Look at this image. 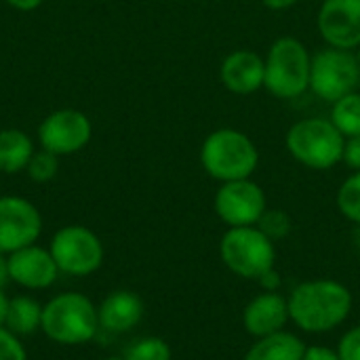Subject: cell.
<instances>
[{
    "label": "cell",
    "instance_id": "6da1fadb",
    "mask_svg": "<svg viewBox=\"0 0 360 360\" xmlns=\"http://www.w3.org/2000/svg\"><path fill=\"white\" fill-rule=\"evenodd\" d=\"M291 323L310 335H323L340 329L354 306L350 289L335 278L304 281L287 295Z\"/></svg>",
    "mask_w": 360,
    "mask_h": 360
},
{
    "label": "cell",
    "instance_id": "7a4b0ae2",
    "mask_svg": "<svg viewBox=\"0 0 360 360\" xmlns=\"http://www.w3.org/2000/svg\"><path fill=\"white\" fill-rule=\"evenodd\" d=\"M200 165L205 173L219 184L249 179L259 167V150L247 133L224 127L205 137Z\"/></svg>",
    "mask_w": 360,
    "mask_h": 360
},
{
    "label": "cell",
    "instance_id": "3957f363",
    "mask_svg": "<svg viewBox=\"0 0 360 360\" xmlns=\"http://www.w3.org/2000/svg\"><path fill=\"white\" fill-rule=\"evenodd\" d=\"M99 329L97 306L82 293H59L42 306L40 331L55 344L82 346L95 340Z\"/></svg>",
    "mask_w": 360,
    "mask_h": 360
},
{
    "label": "cell",
    "instance_id": "277c9868",
    "mask_svg": "<svg viewBox=\"0 0 360 360\" xmlns=\"http://www.w3.org/2000/svg\"><path fill=\"white\" fill-rule=\"evenodd\" d=\"M346 137L325 116L302 118L285 135V148L295 162L312 171H329L344 158Z\"/></svg>",
    "mask_w": 360,
    "mask_h": 360
},
{
    "label": "cell",
    "instance_id": "5b68a950",
    "mask_svg": "<svg viewBox=\"0 0 360 360\" xmlns=\"http://www.w3.org/2000/svg\"><path fill=\"white\" fill-rule=\"evenodd\" d=\"M264 89L276 99H297L310 91V68L312 55L308 46L295 36L276 38L266 57Z\"/></svg>",
    "mask_w": 360,
    "mask_h": 360
},
{
    "label": "cell",
    "instance_id": "8992f818",
    "mask_svg": "<svg viewBox=\"0 0 360 360\" xmlns=\"http://www.w3.org/2000/svg\"><path fill=\"white\" fill-rule=\"evenodd\" d=\"M221 264L245 281H259L262 274L276 268V243L257 226L228 228L219 240Z\"/></svg>",
    "mask_w": 360,
    "mask_h": 360
},
{
    "label": "cell",
    "instance_id": "52a82bcc",
    "mask_svg": "<svg viewBox=\"0 0 360 360\" xmlns=\"http://www.w3.org/2000/svg\"><path fill=\"white\" fill-rule=\"evenodd\" d=\"M359 86L360 63L356 51L325 46L312 55L310 91L319 99L335 103L338 99L359 91Z\"/></svg>",
    "mask_w": 360,
    "mask_h": 360
},
{
    "label": "cell",
    "instance_id": "ba28073f",
    "mask_svg": "<svg viewBox=\"0 0 360 360\" xmlns=\"http://www.w3.org/2000/svg\"><path fill=\"white\" fill-rule=\"evenodd\" d=\"M59 272L70 276H89L103 264L101 238L84 226L59 228L49 245Z\"/></svg>",
    "mask_w": 360,
    "mask_h": 360
},
{
    "label": "cell",
    "instance_id": "9c48e42d",
    "mask_svg": "<svg viewBox=\"0 0 360 360\" xmlns=\"http://www.w3.org/2000/svg\"><path fill=\"white\" fill-rule=\"evenodd\" d=\"M213 209L228 228H247L257 226L268 209V200L264 188L249 177L219 184Z\"/></svg>",
    "mask_w": 360,
    "mask_h": 360
},
{
    "label": "cell",
    "instance_id": "30bf717a",
    "mask_svg": "<svg viewBox=\"0 0 360 360\" xmlns=\"http://www.w3.org/2000/svg\"><path fill=\"white\" fill-rule=\"evenodd\" d=\"M91 120L84 112L63 108L51 112L38 127V141L42 150L55 156H72L91 141Z\"/></svg>",
    "mask_w": 360,
    "mask_h": 360
},
{
    "label": "cell",
    "instance_id": "8fae6325",
    "mask_svg": "<svg viewBox=\"0 0 360 360\" xmlns=\"http://www.w3.org/2000/svg\"><path fill=\"white\" fill-rule=\"evenodd\" d=\"M42 232L40 211L23 196H0V253L11 255L36 245Z\"/></svg>",
    "mask_w": 360,
    "mask_h": 360
},
{
    "label": "cell",
    "instance_id": "7c38bea8",
    "mask_svg": "<svg viewBox=\"0 0 360 360\" xmlns=\"http://www.w3.org/2000/svg\"><path fill=\"white\" fill-rule=\"evenodd\" d=\"M316 27L327 46L356 51L360 46V0H323Z\"/></svg>",
    "mask_w": 360,
    "mask_h": 360
},
{
    "label": "cell",
    "instance_id": "4fadbf2b",
    "mask_svg": "<svg viewBox=\"0 0 360 360\" xmlns=\"http://www.w3.org/2000/svg\"><path fill=\"white\" fill-rule=\"evenodd\" d=\"M59 276V268L49 249L30 245L8 255V278L30 291L49 289Z\"/></svg>",
    "mask_w": 360,
    "mask_h": 360
},
{
    "label": "cell",
    "instance_id": "5bb4252c",
    "mask_svg": "<svg viewBox=\"0 0 360 360\" xmlns=\"http://www.w3.org/2000/svg\"><path fill=\"white\" fill-rule=\"evenodd\" d=\"M289 323V302L281 291H262L243 310V327L255 340L281 333Z\"/></svg>",
    "mask_w": 360,
    "mask_h": 360
},
{
    "label": "cell",
    "instance_id": "9a60e30c",
    "mask_svg": "<svg viewBox=\"0 0 360 360\" xmlns=\"http://www.w3.org/2000/svg\"><path fill=\"white\" fill-rule=\"evenodd\" d=\"M266 61L257 51L236 49L219 65V82L234 95H253L264 89Z\"/></svg>",
    "mask_w": 360,
    "mask_h": 360
},
{
    "label": "cell",
    "instance_id": "2e32d148",
    "mask_svg": "<svg viewBox=\"0 0 360 360\" xmlns=\"http://www.w3.org/2000/svg\"><path fill=\"white\" fill-rule=\"evenodd\" d=\"M99 327L108 333H127L143 319V302L137 293L120 289L112 291L97 308Z\"/></svg>",
    "mask_w": 360,
    "mask_h": 360
},
{
    "label": "cell",
    "instance_id": "e0dca14e",
    "mask_svg": "<svg viewBox=\"0 0 360 360\" xmlns=\"http://www.w3.org/2000/svg\"><path fill=\"white\" fill-rule=\"evenodd\" d=\"M304 352V340L285 329L281 333L255 340V344L247 350L243 360H302Z\"/></svg>",
    "mask_w": 360,
    "mask_h": 360
},
{
    "label": "cell",
    "instance_id": "ac0fdd59",
    "mask_svg": "<svg viewBox=\"0 0 360 360\" xmlns=\"http://www.w3.org/2000/svg\"><path fill=\"white\" fill-rule=\"evenodd\" d=\"M34 156V143L30 135L21 129H4L0 131V171L2 173H19L25 171Z\"/></svg>",
    "mask_w": 360,
    "mask_h": 360
},
{
    "label": "cell",
    "instance_id": "d6986e66",
    "mask_svg": "<svg viewBox=\"0 0 360 360\" xmlns=\"http://www.w3.org/2000/svg\"><path fill=\"white\" fill-rule=\"evenodd\" d=\"M4 327L15 335H32L42 327V306L30 295H17L8 304Z\"/></svg>",
    "mask_w": 360,
    "mask_h": 360
},
{
    "label": "cell",
    "instance_id": "ffe728a7",
    "mask_svg": "<svg viewBox=\"0 0 360 360\" xmlns=\"http://www.w3.org/2000/svg\"><path fill=\"white\" fill-rule=\"evenodd\" d=\"M329 120L346 139L360 135V91H354L331 103Z\"/></svg>",
    "mask_w": 360,
    "mask_h": 360
},
{
    "label": "cell",
    "instance_id": "44dd1931",
    "mask_svg": "<svg viewBox=\"0 0 360 360\" xmlns=\"http://www.w3.org/2000/svg\"><path fill=\"white\" fill-rule=\"evenodd\" d=\"M335 205L348 221L360 226V171H352V175L342 181L335 194Z\"/></svg>",
    "mask_w": 360,
    "mask_h": 360
},
{
    "label": "cell",
    "instance_id": "7402d4cb",
    "mask_svg": "<svg viewBox=\"0 0 360 360\" xmlns=\"http://www.w3.org/2000/svg\"><path fill=\"white\" fill-rule=\"evenodd\" d=\"M171 346L160 338H141L129 346L124 360H171Z\"/></svg>",
    "mask_w": 360,
    "mask_h": 360
},
{
    "label": "cell",
    "instance_id": "603a6c76",
    "mask_svg": "<svg viewBox=\"0 0 360 360\" xmlns=\"http://www.w3.org/2000/svg\"><path fill=\"white\" fill-rule=\"evenodd\" d=\"M257 228L274 243L285 240L293 232V217L283 209H266L262 219L257 221Z\"/></svg>",
    "mask_w": 360,
    "mask_h": 360
},
{
    "label": "cell",
    "instance_id": "cb8c5ba5",
    "mask_svg": "<svg viewBox=\"0 0 360 360\" xmlns=\"http://www.w3.org/2000/svg\"><path fill=\"white\" fill-rule=\"evenodd\" d=\"M25 171H27L30 179H34L36 184H46L59 171V156H55V154H51L46 150L34 152V156H32Z\"/></svg>",
    "mask_w": 360,
    "mask_h": 360
},
{
    "label": "cell",
    "instance_id": "d4e9b609",
    "mask_svg": "<svg viewBox=\"0 0 360 360\" xmlns=\"http://www.w3.org/2000/svg\"><path fill=\"white\" fill-rule=\"evenodd\" d=\"M0 360H27L25 348L13 331L0 325Z\"/></svg>",
    "mask_w": 360,
    "mask_h": 360
},
{
    "label": "cell",
    "instance_id": "484cf974",
    "mask_svg": "<svg viewBox=\"0 0 360 360\" xmlns=\"http://www.w3.org/2000/svg\"><path fill=\"white\" fill-rule=\"evenodd\" d=\"M335 352H338L340 360H360V325L348 329L340 338Z\"/></svg>",
    "mask_w": 360,
    "mask_h": 360
},
{
    "label": "cell",
    "instance_id": "4316f807",
    "mask_svg": "<svg viewBox=\"0 0 360 360\" xmlns=\"http://www.w3.org/2000/svg\"><path fill=\"white\" fill-rule=\"evenodd\" d=\"M342 162L352 169V171H360V135L348 137L344 143V158Z\"/></svg>",
    "mask_w": 360,
    "mask_h": 360
},
{
    "label": "cell",
    "instance_id": "83f0119b",
    "mask_svg": "<svg viewBox=\"0 0 360 360\" xmlns=\"http://www.w3.org/2000/svg\"><path fill=\"white\" fill-rule=\"evenodd\" d=\"M259 287H262V291H281V287H283V276H281V272L276 270V268H272V270H268L266 274H262L259 276Z\"/></svg>",
    "mask_w": 360,
    "mask_h": 360
},
{
    "label": "cell",
    "instance_id": "f1b7e54d",
    "mask_svg": "<svg viewBox=\"0 0 360 360\" xmlns=\"http://www.w3.org/2000/svg\"><path fill=\"white\" fill-rule=\"evenodd\" d=\"M302 360H340L338 352L327 346H306Z\"/></svg>",
    "mask_w": 360,
    "mask_h": 360
},
{
    "label": "cell",
    "instance_id": "f546056e",
    "mask_svg": "<svg viewBox=\"0 0 360 360\" xmlns=\"http://www.w3.org/2000/svg\"><path fill=\"white\" fill-rule=\"evenodd\" d=\"M262 4L270 11H287L297 4V0H262Z\"/></svg>",
    "mask_w": 360,
    "mask_h": 360
},
{
    "label": "cell",
    "instance_id": "4dcf8cb0",
    "mask_svg": "<svg viewBox=\"0 0 360 360\" xmlns=\"http://www.w3.org/2000/svg\"><path fill=\"white\" fill-rule=\"evenodd\" d=\"M6 4H11L17 11H34L42 4V0H6Z\"/></svg>",
    "mask_w": 360,
    "mask_h": 360
},
{
    "label": "cell",
    "instance_id": "1f68e13d",
    "mask_svg": "<svg viewBox=\"0 0 360 360\" xmlns=\"http://www.w3.org/2000/svg\"><path fill=\"white\" fill-rule=\"evenodd\" d=\"M8 255L0 253V289H4V285L8 283Z\"/></svg>",
    "mask_w": 360,
    "mask_h": 360
},
{
    "label": "cell",
    "instance_id": "d6a6232c",
    "mask_svg": "<svg viewBox=\"0 0 360 360\" xmlns=\"http://www.w3.org/2000/svg\"><path fill=\"white\" fill-rule=\"evenodd\" d=\"M8 304H11V300L6 297V293H4V289H0V325H4V321H6V312H8Z\"/></svg>",
    "mask_w": 360,
    "mask_h": 360
},
{
    "label": "cell",
    "instance_id": "836d02e7",
    "mask_svg": "<svg viewBox=\"0 0 360 360\" xmlns=\"http://www.w3.org/2000/svg\"><path fill=\"white\" fill-rule=\"evenodd\" d=\"M354 245H356V249L360 251V226L354 228Z\"/></svg>",
    "mask_w": 360,
    "mask_h": 360
},
{
    "label": "cell",
    "instance_id": "e575fe53",
    "mask_svg": "<svg viewBox=\"0 0 360 360\" xmlns=\"http://www.w3.org/2000/svg\"><path fill=\"white\" fill-rule=\"evenodd\" d=\"M99 360H124V359H116V356H108V359H99Z\"/></svg>",
    "mask_w": 360,
    "mask_h": 360
},
{
    "label": "cell",
    "instance_id": "d590c367",
    "mask_svg": "<svg viewBox=\"0 0 360 360\" xmlns=\"http://www.w3.org/2000/svg\"><path fill=\"white\" fill-rule=\"evenodd\" d=\"M356 57H359V63H360V46L356 49Z\"/></svg>",
    "mask_w": 360,
    "mask_h": 360
}]
</instances>
